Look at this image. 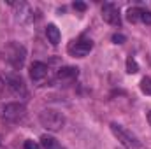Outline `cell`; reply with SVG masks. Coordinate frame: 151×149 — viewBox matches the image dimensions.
I'll return each mask as SVG.
<instances>
[{"label": "cell", "instance_id": "6da1fadb", "mask_svg": "<svg viewBox=\"0 0 151 149\" xmlns=\"http://www.w3.org/2000/svg\"><path fill=\"white\" fill-rule=\"evenodd\" d=\"M2 58L5 63H9L14 70H19L25 65L27 60V49L23 44L19 42H9L4 49H2Z\"/></svg>", "mask_w": 151, "mask_h": 149}, {"label": "cell", "instance_id": "7a4b0ae2", "mask_svg": "<svg viewBox=\"0 0 151 149\" xmlns=\"http://www.w3.org/2000/svg\"><path fill=\"white\" fill-rule=\"evenodd\" d=\"M39 123L47 132H60L65 126V116L56 109H44L39 112Z\"/></svg>", "mask_w": 151, "mask_h": 149}, {"label": "cell", "instance_id": "3957f363", "mask_svg": "<svg viewBox=\"0 0 151 149\" xmlns=\"http://www.w3.org/2000/svg\"><path fill=\"white\" fill-rule=\"evenodd\" d=\"M111 132L125 149H141V140L137 139V135L132 133L130 130H127L125 126H121L118 123H111Z\"/></svg>", "mask_w": 151, "mask_h": 149}, {"label": "cell", "instance_id": "277c9868", "mask_svg": "<svg viewBox=\"0 0 151 149\" xmlns=\"http://www.w3.org/2000/svg\"><path fill=\"white\" fill-rule=\"evenodd\" d=\"M27 114V107L25 104L21 102H11V104H5L2 109H0V116L4 121L7 123H16L19 119H23Z\"/></svg>", "mask_w": 151, "mask_h": 149}, {"label": "cell", "instance_id": "5b68a950", "mask_svg": "<svg viewBox=\"0 0 151 149\" xmlns=\"http://www.w3.org/2000/svg\"><path fill=\"white\" fill-rule=\"evenodd\" d=\"M4 82H5L7 91L12 97H16V98H25L27 97V86H25L23 79L18 74H5L4 75Z\"/></svg>", "mask_w": 151, "mask_h": 149}, {"label": "cell", "instance_id": "8992f818", "mask_svg": "<svg viewBox=\"0 0 151 149\" xmlns=\"http://www.w3.org/2000/svg\"><path fill=\"white\" fill-rule=\"evenodd\" d=\"M69 53L76 56V58H84L91 49H93V42L91 39H77V40H72L69 44Z\"/></svg>", "mask_w": 151, "mask_h": 149}, {"label": "cell", "instance_id": "52a82bcc", "mask_svg": "<svg viewBox=\"0 0 151 149\" xmlns=\"http://www.w3.org/2000/svg\"><path fill=\"white\" fill-rule=\"evenodd\" d=\"M102 19L113 27H121V16L119 9L114 4H104L102 5Z\"/></svg>", "mask_w": 151, "mask_h": 149}, {"label": "cell", "instance_id": "ba28073f", "mask_svg": "<svg viewBox=\"0 0 151 149\" xmlns=\"http://www.w3.org/2000/svg\"><path fill=\"white\" fill-rule=\"evenodd\" d=\"M11 5H16L18 7V21H21V23H34L35 21V11H34V7H30L28 4H25V2H12Z\"/></svg>", "mask_w": 151, "mask_h": 149}, {"label": "cell", "instance_id": "9c48e42d", "mask_svg": "<svg viewBox=\"0 0 151 149\" xmlns=\"http://www.w3.org/2000/svg\"><path fill=\"white\" fill-rule=\"evenodd\" d=\"M49 72V67L46 65V63H42V62H34L32 65H30V77L34 79V81H42L46 75Z\"/></svg>", "mask_w": 151, "mask_h": 149}, {"label": "cell", "instance_id": "30bf717a", "mask_svg": "<svg viewBox=\"0 0 151 149\" xmlns=\"http://www.w3.org/2000/svg\"><path fill=\"white\" fill-rule=\"evenodd\" d=\"M77 74H79V69H77V67H62V69L58 70L56 77H58L60 81H72V79L77 77Z\"/></svg>", "mask_w": 151, "mask_h": 149}, {"label": "cell", "instance_id": "8fae6325", "mask_svg": "<svg viewBox=\"0 0 151 149\" xmlns=\"http://www.w3.org/2000/svg\"><path fill=\"white\" fill-rule=\"evenodd\" d=\"M46 37H47V40H49L53 46H58V44H60V37H62L58 27L53 25V23H49V25L46 27Z\"/></svg>", "mask_w": 151, "mask_h": 149}, {"label": "cell", "instance_id": "7c38bea8", "mask_svg": "<svg viewBox=\"0 0 151 149\" xmlns=\"http://www.w3.org/2000/svg\"><path fill=\"white\" fill-rule=\"evenodd\" d=\"M141 7H130L128 11H127V19L130 21V23H139L141 21Z\"/></svg>", "mask_w": 151, "mask_h": 149}, {"label": "cell", "instance_id": "4fadbf2b", "mask_svg": "<svg viewBox=\"0 0 151 149\" xmlns=\"http://www.w3.org/2000/svg\"><path fill=\"white\" fill-rule=\"evenodd\" d=\"M127 72H128V74H137V72H139V65H137V62H135L132 56L127 58Z\"/></svg>", "mask_w": 151, "mask_h": 149}, {"label": "cell", "instance_id": "5bb4252c", "mask_svg": "<svg viewBox=\"0 0 151 149\" xmlns=\"http://www.w3.org/2000/svg\"><path fill=\"white\" fill-rule=\"evenodd\" d=\"M40 144H42L46 149H53L55 146H56L55 139H53V137H47V135H42V137H40Z\"/></svg>", "mask_w": 151, "mask_h": 149}, {"label": "cell", "instance_id": "9a60e30c", "mask_svg": "<svg viewBox=\"0 0 151 149\" xmlns=\"http://www.w3.org/2000/svg\"><path fill=\"white\" fill-rule=\"evenodd\" d=\"M141 91L146 95H151V77H144L141 81Z\"/></svg>", "mask_w": 151, "mask_h": 149}, {"label": "cell", "instance_id": "2e32d148", "mask_svg": "<svg viewBox=\"0 0 151 149\" xmlns=\"http://www.w3.org/2000/svg\"><path fill=\"white\" fill-rule=\"evenodd\" d=\"M141 21L146 23V25H151V11H148V9L141 11Z\"/></svg>", "mask_w": 151, "mask_h": 149}, {"label": "cell", "instance_id": "e0dca14e", "mask_svg": "<svg viewBox=\"0 0 151 149\" xmlns=\"http://www.w3.org/2000/svg\"><path fill=\"white\" fill-rule=\"evenodd\" d=\"M125 40H127V37H125L123 34H114L113 35V42L114 44H123Z\"/></svg>", "mask_w": 151, "mask_h": 149}, {"label": "cell", "instance_id": "ac0fdd59", "mask_svg": "<svg viewBox=\"0 0 151 149\" xmlns=\"http://www.w3.org/2000/svg\"><path fill=\"white\" fill-rule=\"evenodd\" d=\"M23 148L25 149H39V144L35 142V140H25Z\"/></svg>", "mask_w": 151, "mask_h": 149}, {"label": "cell", "instance_id": "d6986e66", "mask_svg": "<svg viewBox=\"0 0 151 149\" xmlns=\"http://www.w3.org/2000/svg\"><path fill=\"white\" fill-rule=\"evenodd\" d=\"M74 9H77V11H86V4H83V2H74Z\"/></svg>", "mask_w": 151, "mask_h": 149}, {"label": "cell", "instance_id": "ffe728a7", "mask_svg": "<svg viewBox=\"0 0 151 149\" xmlns=\"http://www.w3.org/2000/svg\"><path fill=\"white\" fill-rule=\"evenodd\" d=\"M4 90H5V82H4V79H0V97L4 93Z\"/></svg>", "mask_w": 151, "mask_h": 149}, {"label": "cell", "instance_id": "44dd1931", "mask_svg": "<svg viewBox=\"0 0 151 149\" xmlns=\"http://www.w3.org/2000/svg\"><path fill=\"white\" fill-rule=\"evenodd\" d=\"M148 121H150V125H151V111L148 112Z\"/></svg>", "mask_w": 151, "mask_h": 149}]
</instances>
